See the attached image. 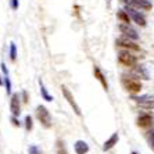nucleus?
I'll return each mask as SVG.
<instances>
[{
  "instance_id": "obj_1",
  "label": "nucleus",
  "mask_w": 154,
  "mask_h": 154,
  "mask_svg": "<svg viewBox=\"0 0 154 154\" xmlns=\"http://www.w3.org/2000/svg\"><path fill=\"white\" fill-rule=\"evenodd\" d=\"M121 82H122L124 89H125L126 92H129V93H132V94L140 93V90H142V82H140L136 76L122 75Z\"/></svg>"
},
{
  "instance_id": "obj_2",
  "label": "nucleus",
  "mask_w": 154,
  "mask_h": 154,
  "mask_svg": "<svg viewBox=\"0 0 154 154\" xmlns=\"http://www.w3.org/2000/svg\"><path fill=\"white\" fill-rule=\"evenodd\" d=\"M36 118L39 119L45 128H50L51 126V115L45 106H38L36 107Z\"/></svg>"
},
{
  "instance_id": "obj_3",
  "label": "nucleus",
  "mask_w": 154,
  "mask_h": 154,
  "mask_svg": "<svg viewBox=\"0 0 154 154\" xmlns=\"http://www.w3.org/2000/svg\"><path fill=\"white\" fill-rule=\"evenodd\" d=\"M118 61L122 65H125V67H132L133 68L137 63V58L136 56H133L131 53V50H124L118 54Z\"/></svg>"
},
{
  "instance_id": "obj_4",
  "label": "nucleus",
  "mask_w": 154,
  "mask_h": 154,
  "mask_svg": "<svg viewBox=\"0 0 154 154\" xmlns=\"http://www.w3.org/2000/svg\"><path fill=\"white\" fill-rule=\"evenodd\" d=\"M132 100H135L136 104H139L140 107H143V108H147V110L154 108V96H151V94H143V96H140V97L133 96Z\"/></svg>"
},
{
  "instance_id": "obj_5",
  "label": "nucleus",
  "mask_w": 154,
  "mask_h": 154,
  "mask_svg": "<svg viewBox=\"0 0 154 154\" xmlns=\"http://www.w3.org/2000/svg\"><path fill=\"white\" fill-rule=\"evenodd\" d=\"M61 92H63V94H64V97H65V100L68 101V104L72 107V110H74V112H75L78 117H81V108L78 107V104H76V101H75V99H74V96L71 94V92L68 90V88L67 86H61Z\"/></svg>"
},
{
  "instance_id": "obj_6",
  "label": "nucleus",
  "mask_w": 154,
  "mask_h": 154,
  "mask_svg": "<svg viewBox=\"0 0 154 154\" xmlns=\"http://www.w3.org/2000/svg\"><path fill=\"white\" fill-rule=\"evenodd\" d=\"M153 124H154V117L150 112H142L136 119V125L139 126V128H144V129L150 128Z\"/></svg>"
},
{
  "instance_id": "obj_7",
  "label": "nucleus",
  "mask_w": 154,
  "mask_h": 154,
  "mask_svg": "<svg viewBox=\"0 0 154 154\" xmlns=\"http://www.w3.org/2000/svg\"><path fill=\"white\" fill-rule=\"evenodd\" d=\"M126 11H128L129 17L132 18L133 21L136 22L139 26H146V18L140 14L136 8H133V7H131V6H128V7H126Z\"/></svg>"
},
{
  "instance_id": "obj_8",
  "label": "nucleus",
  "mask_w": 154,
  "mask_h": 154,
  "mask_svg": "<svg viewBox=\"0 0 154 154\" xmlns=\"http://www.w3.org/2000/svg\"><path fill=\"white\" fill-rule=\"evenodd\" d=\"M117 46L119 47H124V49H126V50H133V51H139L140 47L139 45H136L135 42H132V40L129 39V38H119V39H117Z\"/></svg>"
},
{
  "instance_id": "obj_9",
  "label": "nucleus",
  "mask_w": 154,
  "mask_h": 154,
  "mask_svg": "<svg viewBox=\"0 0 154 154\" xmlns=\"http://www.w3.org/2000/svg\"><path fill=\"white\" fill-rule=\"evenodd\" d=\"M10 111L14 117H18L21 112V103H20V94L14 93L11 94V100H10Z\"/></svg>"
},
{
  "instance_id": "obj_10",
  "label": "nucleus",
  "mask_w": 154,
  "mask_h": 154,
  "mask_svg": "<svg viewBox=\"0 0 154 154\" xmlns=\"http://www.w3.org/2000/svg\"><path fill=\"white\" fill-rule=\"evenodd\" d=\"M126 4L133 8H140V10H151V3L149 0H126Z\"/></svg>"
},
{
  "instance_id": "obj_11",
  "label": "nucleus",
  "mask_w": 154,
  "mask_h": 154,
  "mask_svg": "<svg viewBox=\"0 0 154 154\" xmlns=\"http://www.w3.org/2000/svg\"><path fill=\"white\" fill-rule=\"evenodd\" d=\"M119 31H121L122 33H124V36H126V38H129V39H139V35H137V32L135 31V29L132 28V26L129 25V24H119Z\"/></svg>"
},
{
  "instance_id": "obj_12",
  "label": "nucleus",
  "mask_w": 154,
  "mask_h": 154,
  "mask_svg": "<svg viewBox=\"0 0 154 154\" xmlns=\"http://www.w3.org/2000/svg\"><path fill=\"white\" fill-rule=\"evenodd\" d=\"M93 74L94 76H96V79L99 81V82L103 85V88L106 90H108V82H107V79H106V76H104V74L101 72V69L97 67V65H94L93 67Z\"/></svg>"
},
{
  "instance_id": "obj_13",
  "label": "nucleus",
  "mask_w": 154,
  "mask_h": 154,
  "mask_svg": "<svg viewBox=\"0 0 154 154\" xmlns=\"http://www.w3.org/2000/svg\"><path fill=\"white\" fill-rule=\"evenodd\" d=\"M118 133H112V136L110 137V139H107L106 142H104L103 144V150L104 151H108V150H111L112 147L115 146V144L118 143Z\"/></svg>"
},
{
  "instance_id": "obj_14",
  "label": "nucleus",
  "mask_w": 154,
  "mask_h": 154,
  "mask_svg": "<svg viewBox=\"0 0 154 154\" xmlns=\"http://www.w3.org/2000/svg\"><path fill=\"white\" fill-rule=\"evenodd\" d=\"M75 153L76 154H86L89 151V146L85 140H76L75 142Z\"/></svg>"
},
{
  "instance_id": "obj_15",
  "label": "nucleus",
  "mask_w": 154,
  "mask_h": 154,
  "mask_svg": "<svg viewBox=\"0 0 154 154\" xmlns=\"http://www.w3.org/2000/svg\"><path fill=\"white\" fill-rule=\"evenodd\" d=\"M39 86H40V93H42L43 100H46V101H53V96H51V94H49L47 89L45 88V85H43V81H42V79H39Z\"/></svg>"
},
{
  "instance_id": "obj_16",
  "label": "nucleus",
  "mask_w": 154,
  "mask_h": 154,
  "mask_svg": "<svg viewBox=\"0 0 154 154\" xmlns=\"http://www.w3.org/2000/svg\"><path fill=\"white\" fill-rule=\"evenodd\" d=\"M117 17H118V20L121 22H124V24H131V17H129L128 11L119 10L118 13H117Z\"/></svg>"
},
{
  "instance_id": "obj_17",
  "label": "nucleus",
  "mask_w": 154,
  "mask_h": 154,
  "mask_svg": "<svg viewBox=\"0 0 154 154\" xmlns=\"http://www.w3.org/2000/svg\"><path fill=\"white\" fill-rule=\"evenodd\" d=\"M56 151H57V154H68L65 143L61 139H58L57 142H56Z\"/></svg>"
},
{
  "instance_id": "obj_18",
  "label": "nucleus",
  "mask_w": 154,
  "mask_h": 154,
  "mask_svg": "<svg viewBox=\"0 0 154 154\" xmlns=\"http://www.w3.org/2000/svg\"><path fill=\"white\" fill-rule=\"evenodd\" d=\"M133 68H135L136 75L142 76L143 79H149V74H147V71H146V68H144V67H142V65H135Z\"/></svg>"
},
{
  "instance_id": "obj_19",
  "label": "nucleus",
  "mask_w": 154,
  "mask_h": 154,
  "mask_svg": "<svg viewBox=\"0 0 154 154\" xmlns=\"http://www.w3.org/2000/svg\"><path fill=\"white\" fill-rule=\"evenodd\" d=\"M10 58L11 61H15V58H17V47H15V43L13 42L10 43Z\"/></svg>"
},
{
  "instance_id": "obj_20",
  "label": "nucleus",
  "mask_w": 154,
  "mask_h": 154,
  "mask_svg": "<svg viewBox=\"0 0 154 154\" xmlns=\"http://www.w3.org/2000/svg\"><path fill=\"white\" fill-rule=\"evenodd\" d=\"M147 140H149V144H150V147L154 150V129H151V131H149L146 135Z\"/></svg>"
},
{
  "instance_id": "obj_21",
  "label": "nucleus",
  "mask_w": 154,
  "mask_h": 154,
  "mask_svg": "<svg viewBox=\"0 0 154 154\" xmlns=\"http://www.w3.org/2000/svg\"><path fill=\"white\" fill-rule=\"evenodd\" d=\"M25 129L26 131H32V128H33V122H32V117H31V115H26L25 117Z\"/></svg>"
},
{
  "instance_id": "obj_22",
  "label": "nucleus",
  "mask_w": 154,
  "mask_h": 154,
  "mask_svg": "<svg viewBox=\"0 0 154 154\" xmlns=\"http://www.w3.org/2000/svg\"><path fill=\"white\" fill-rule=\"evenodd\" d=\"M4 86H6V92L7 94L11 93V82H10V78H8V74L4 75Z\"/></svg>"
},
{
  "instance_id": "obj_23",
  "label": "nucleus",
  "mask_w": 154,
  "mask_h": 154,
  "mask_svg": "<svg viewBox=\"0 0 154 154\" xmlns=\"http://www.w3.org/2000/svg\"><path fill=\"white\" fill-rule=\"evenodd\" d=\"M28 153L29 154H42V150H40V149L36 146V144H32V146H29Z\"/></svg>"
},
{
  "instance_id": "obj_24",
  "label": "nucleus",
  "mask_w": 154,
  "mask_h": 154,
  "mask_svg": "<svg viewBox=\"0 0 154 154\" xmlns=\"http://www.w3.org/2000/svg\"><path fill=\"white\" fill-rule=\"evenodd\" d=\"M11 122H13V125H14V126H20V125H21V122L18 121L17 117H14V115L11 117Z\"/></svg>"
},
{
  "instance_id": "obj_25",
  "label": "nucleus",
  "mask_w": 154,
  "mask_h": 154,
  "mask_svg": "<svg viewBox=\"0 0 154 154\" xmlns=\"http://www.w3.org/2000/svg\"><path fill=\"white\" fill-rule=\"evenodd\" d=\"M18 0H11V8H13V10H17L18 8Z\"/></svg>"
},
{
  "instance_id": "obj_26",
  "label": "nucleus",
  "mask_w": 154,
  "mask_h": 154,
  "mask_svg": "<svg viewBox=\"0 0 154 154\" xmlns=\"http://www.w3.org/2000/svg\"><path fill=\"white\" fill-rule=\"evenodd\" d=\"M22 99H24V103H28V93H26L25 90H24V92H22Z\"/></svg>"
},
{
  "instance_id": "obj_27",
  "label": "nucleus",
  "mask_w": 154,
  "mask_h": 154,
  "mask_svg": "<svg viewBox=\"0 0 154 154\" xmlns=\"http://www.w3.org/2000/svg\"><path fill=\"white\" fill-rule=\"evenodd\" d=\"M110 4H111V0H107V7H110Z\"/></svg>"
},
{
  "instance_id": "obj_28",
  "label": "nucleus",
  "mask_w": 154,
  "mask_h": 154,
  "mask_svg": "<svg viewBox=\"0 0 154 154\" xmlns=\"http://www.w3.org/2000/svg\"><path fill=\"white\" fill-rule=\"evenodd\" d=\"M0 85H3V81H2V76H0Z\"/></svg>"
},
{
  "instance_id": "obj_29",
  "label": "nucleus",
  "mask_w": 154,
  "mask_h": 154,
  "mask_svg": "<svg viewBox=\"0 0 154 154\" xmlns=\"http://www.w3.org/2000/svg\"><path fill=\"white\" fill-rule=\"evenodd\" d=\"M131 154H137V153H136V151H132V153H131Z\"/></svg>"
}]
</instances>
